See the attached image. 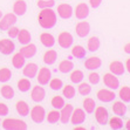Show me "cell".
<instances>
[{
	"instance_id": "6da1fadb",
	"label": "cell",
	"mask_w": 130,
	"mask_h": 130,
	"mask_svg": "<svg viewBox=\"0 0 130 130\" xmlns=\"http://www.w3.org/2000/svg\"><path fill=\"white\" fill-rule=\"evenodd\" d=\"M56 13L52 8H42V11L39 13L38 20L39 25L45 29L53 28L56 25Z\"/></svg>"
},
{
	"instance_id": "7a4b0ae2",
	"label": "cell",
	"mask_w": 130,
	"mask_h": 130,
	"mask_svg": "<svg viewBox=\"0 0 130 130\" xmlns=\"http://www.w3.org/2000/svg\"><path fill=\"white\" fill-rule=\"evenodd\" d=\"M3 128L6 130H26L27 124L26 122L17 118H6L3 121Z\"/></svg>"
},
{
	"instance_id": "3957f363",
	"label": "cell",
	"mask_w": 130,
	"mask_h": 130,
	"mask_svg": "<svg viewBox=\"0 0 130 130\" xmlns=\"http://www.w3.org/2000/svg\"><path fill=\"white\" fill-rule=\"evenodd\" d=\"M46 117V111H45V108L41 106H35L32 108L30 110V118L34 123H42L43 120Z\"/></svg>"
},
{
	"instance_id": "277c9868",
	"label": "cell",
	"mask_w": 130,
	"mask_h": 130,
	"mask_svg": "<svg viewBox=\"0 0 130 130\" xmlns=\"http://www.w3.org/2000/svg\"><path fill=\"white\" fill-rule=\"evenodd\" d=\"M15 22H17V15L14 13H8L6 15H3L0 19V29L7 30L9 27L14 26Z\"/></svg>"
},
{
	"instance_id": "5b68a950",
	"label": "cell",
	"mask_w": 130,
	"mask_h": 130,
	"mask_svg": "<svg viewBox=\"0 0 130 130\" xmlns=\"http://www.w3.org/2000/svg\"><path fill=\"white\" fill-rule=\"evenodd\" d=\"M95 118H96L97 123L101 124V125L107 124L108 123V121H109L108 110H107L104 107H102V106L97 107V108L95 109Z\"/></svg>"
},
{
	"instance_id": "8992f818",
	"label": "cell",
	"mask_w": 130,
	"mask_h": 130,
	"mask_svg": "<svg viewBox=\"0 0 130 130\" xmlns=\"http://www.w3.org/2000/svg\"><path fill=\"white\" fill-rule=\"evenodd\" d=\"M103 82H104V85L109 88V89H111V90H115L120 87V81L116 77V75H114L112 73H107L104 74L103 76Z\"/></svg>"
},
{
	"instance_id": "52a82bcc",
	"label": "cell",
	"mask_w": 130,
	"mask_h": 130,
	"mask_svg": "<svg viewBox=\"0 0 130 130\" xmlns=\"http://www.w3.org/2000/svg\"><path fill=\"white\" fill-rule=\"evenodd\" d=\"M96 96L101 102L108 103V102H111V101L115 100L116 95L111 89H100V90L97 91Z\"/></svg>"
},
{
	"instance_id": "ba28073f",
	"label": "cell",
	"mask_w": 130,
	"mask_h": 130,
	"mask_svg": "<svg viewBox=\"0 0 130 130\" xmlns=\"http://www.w3.org/2000/svg\"><path fill=\"white\" fill-rule=\"evenodd\" d=\"M70 122L72 124L76 125V124H82L86 121V112L83 109L81 108H76L75 110H73L72 116H70Z\"/></svg>"
},
{
	"instance_id": "9c48e42d",
	"label": "cell",
	"mask_w": 130,
	"mask_h": 130,
	"mask_svg": "<svg viewBox=\"0 0 130 130\" xmlns=\"http://www.w3.org/2000/svg\"><path fill=\"white\" fill-rule=\"evenodd\" d=\"M15 49V45L12 40L1 39L0 40V53L4 55H9Z\"/></svg>"
},
{
	"instance_id": "30bf717a",
	"label": "cell",
	"mask_w": 130,
	"mask_h": 130,
	"mask_svg": "<svg viewBox=\"0 0 130 130\" xmlns=\"http://www.w3.org/2000/svg\"><path fill=\"white\" fill-rule=\"evenodd\" d=\"M73 41H74L73 35L70 33H68V32H62V33H60V35H59V38H58V42L61 48H69L70 46L73 45Z\"/></svg>"
},
{
	"instance_id": "8fae6325",
	"label": "cell",
	"mask_w": 130,
	"mask_h": 130,
	"mask_svg": "<svg viewBox=\"0 0 130 130\" xmlns=\"http://www.w3.org/2000/svg\"><path fill=\"white\" fill-rule=\"evenodd\" d=\"M75 17L79 20H83L89 15V7H88L87 4L85 3H80L77 6L75 7V11H73Z\"/></svg>"
},
{
	"instance_id": "7c38bea8",
	"label": "cell",
	"mask_w": 130,
	"mask_h": 130,
	"mask_svg": "<svg viewBox=\"0 0 130 130\" xmlns=\"http://www.w3.org/2000/svg\"><path fill=\"white\" fill-rule=\"evenodd\" d=\"M36 80L39 82V85H41V86L48 85V82L51 81V70L48 68H46V67L40 68L39 74L36 76Z\"/></svg>"
},
{
	"instance_id": "4fadbf2b",
	"label": "cell",
	"mask_w": 130,
	"mask_h": 130,
	"mask_svg": "<svg viewBox=\"0 0 130 130\" xmlns=\"http://www.w3.org/2000/svg\"><path fill=\"white\" fill-rule=\"evenodd\" d=\"M74 110L72 104H64L62 108H61V112H60V121L63 124H67L70 120V116H72V112Z\"/></svg>"
},
{
	"instance_id": "5bb4252c",
	"label": "cell",
	"mask_w": 130,
	"mask_h": 130,
	"mask_svg": "<svg viewBox=\"0 0 130 130\" xmlns=\"http://www.w3.org/2000/svg\"><path fill=\"white\" fill-rule=\"evenodd\" d=\"M75 32L77 34V36L80 38H86L90 32V25L88 24L87 21H80L79 24L76 25L75 27Z\"/></svg>"
},
{
	"instance_id": "9a60e30c",
	"label": "cell",
	"mask_w": 130,
	"mask_h": 130,
	"mask_svg": "<svg viewBox=\"0 0 130 130\" xmlns=\"http://www.w3.org/2000/svg\"><path fill=\"white\" fill-rule=\"evenodd\" d=\"M58 14L62 19H69L73 15V7L69 4H61L58 6Z\"/></svg>"
},
{
	"instance_id": "2e32d148",
	"label": "cell",
	"mask_w": 130,
	"mask_h": 130,
	"mask_svg": "<svg viewBox=\"0 0 130 130\" xmlns=\"http://www.w3.org/2000/svg\"><path fill=\"white\" fill-rule=\"evenodd\" d=\"M46 96V90L42 87L40 86H36L32 89V93H30V97L34 102H41V101L45 99Z\"/></svg>"
},
{
	"instance_id": "e0dca14e",
	"label": "cell",
	"mask_w": 130,
	"mask_h": 130,
	"mask_svg": "<svg viewBox=\"0 0 130 130\" xmlns=\"http://www.w3.org/2000/svg\"><path fill=\"white\" fill-rule=\"evenodd\" d=\"M101 66H102V61H101L100 58H97V56H90L89 59H87L85 61V67L89 70L99 69Z\"/></svg>"
},
{
	"instance_id": "ac0fdd59",
	"label": "cell",
	"mask_w": 130,
	"mask_h": 130,
	"mask_svg": "<svg viewBox=\"0 0 130 130\" xmlns=\"http://www.w3.org/2000/svg\"><path fill=\"white\" fill-rule=\"evenodd\" d=\"M22 68H24L22 73H24V75L26 76V77L32 79V77H35L36 74H38V66H36L34 62H29V63L25 64Z\"/></svg>"
},
{
	"instance_id": "d6986e66",
	"label": "cell",
	"mask_w": 130,
	"mask_h": 130,
	"mask_svg": "<svg viewBox=\"0 0 130 130\" xmlns=\"http://www.w3.org/2000/svg\"><path fill=\"white\" fill-rule=\"evenodd\" d=\"M20 53L24 55L26 59L28 58H33L34 55L36 54V46L33 43H27V45H24L22 48H20Z\"/></svg>"
},
{
	"instance_id": "ffe728a7",
	"label": "cell",
	"mask_w": 130,
	"mask_h": 130,
	"mask_svg": "<svg viewBox=\"0 0 130 130\" xmlns=\"http://www.w3.org/2000/svg\"><path fill=\"white\" fill-rule=\"evenodd\" d=\"M109 69H110V73H112L114 75H123L125 67L120 61H112L111 63L109 64Z\"/></svg>"
},
{
	"instance_id": "44dd1931",
	"label": "cell",
	"mask_w": 130,
	"mask_h": 130,
	"mask_svg": "<svg viewBox=\"0 0 130 130\" xmlns=\"http://www.w3.org/2000/svg\"><path fill=\"white\" fill-rule=\"evenodd\" d=\"M27 11V5L25 3V0H17L13 5V12L15 15H24Z\"/></svg>"
},
{
	"instance_id": "7402d4cb",
	"label": "cell",
	"mask_w": 130,
	"mask_h": 130,
	"mask_svg": "<svg viewBox=\"0 0 130 130\" xmlns=\"http://www.w3.org/2000/svg\"><path fill=\"white\" fill-rule=\"evenodd\" d=\"M40 41H41V43H42L45 47H47V48L53 47V46L55 45L54 36L52 35L51 33H47V32H45V33H42L40 35Z\"/></svg>"
},
{
	"instance_id": "603a6c76",
	"label": "cell",
	"mask_w": 130,
	"mask_h": 130,
	"mask_svg": "<svg viewBox=\"0 0 130 130\" xmlns=\"http://www.w3.org/2000/svg\"><path fill=\"white\" fill-rule=\"evenodd\" d=\"M111 109H112V111H114V114L117 116H123L127 112V106L124 104L123 101H116V102H114Z\"/></svg>"
},
{
	"instance_id": "cb8c5ba5",
	"label": "cell",
	"mask_w": 130,
	"mask_h": 130,
	"mask_svg": "<svg viewBox=\"0 0 130 130\" xmlns=\"http://www.w3.org/2000/svg\"><path fill=\"white\" fill-rule=\"evenodd\" d=\"M58 59V53L54 49H48L43 55V62L46 64H53Z\"/></svg>"
},
{
	"instance_id": "d4e9b609",
	"label": "cell",
	"mask_w": 130,
	"mask_h": 130,
	"mask_svg": "<svg viewBox=\"0 0 130 130\" xmlns=\"http://www.w3.org/2000/svg\"><path fill=\"white\" fill-rule=\"evenodd\" d=\"M25 62H26V58H25L20 52L17 53V54L13 56V59H12L13 67H14V68H18V69H20V68H22V67L25 66Z\"/></svg>"
},
{
	"instance_id": "484cf974",
	"label": "cell",
	"mask_w": 130,
	"mask_h": 130,
	"mask_svg": "<svg viewBox=\"0 0 130 130\" xmlns=\"http://www.w3.org/2000/svg\"><path fill=\"white\" fill-rule=\"evenodd\" d=\"M15 108H17L18 114H20L21 116H27L29 114V107L25 101H18L15 104Z\"/></svg>"
},
{
	"instance_id": "4316f807",
	"label": "cell",
	"mask_w": 130,
	"mask_h": 130,
	"mask_svg": "<svg viewBox=\"0 0 130 130\" xmlns=\"http://www.w3.org/2000/svg\"><path fill=\"white\" fill-rule=\"evenodd\" d=\"M0 94H1V96H3L4 99L11 100V99L14 97V89H13L11 86L5 85L1 87V89H0Z\"/></svg>"
},
{
	"instance_id": "83f0119b",
	"label": "cell",
	"mask_w": 130,
	"mask_h": 130,
	"mask_svg": "<svg viewBox=\"0 0 130 130\" xmlns=\"http://www.w3.org/2000/svg\"><path fill=\"white\" fill-rule=\"evenodd\" d=\"M17 38H18V41L21 45H27L30 41V33L27 29H21L19 30V34Z\"/></svg>"
},
{
	"instance_id": "f1b7e54d",
	"label": "cell",
	"mask_w": 130,
	"mask_h": 130,
	"mask_svg": "<svg viewBox=\"0 0 130 130\" xmlns=\"http://www.w3.org/2000/svg\"><path fill=\"white\" fill-rule=\"evenodd\" d=\"M73 68H74V64H73V62L70 60H63L61 61L60 64H59V70L61 73H63V74L72 72Z\"/></svg>"
},
{
	"instance_id": "f546056e",
	"label": "cell",
	"mask_w": 130,
	"mask_h": 130,
	"mask_svg": "<svg viewBox=\"0 0 130 130\" xmlns=\"http://www.w3.org/2000/svg\"><path fill=\"white\" fill-rule=\"evenodd\" d=\"M100 46H101V42H100V40H99V38H96V36H91L90 39L88 40L87 47H88V49H89V52L99 51Z\"/></svg>"
},
{
	"instance_id": "4dcf8cb0",
	"label": "cell",
	"mask_w": 130,
	"mask_h": 130,
	"mask_svg": "<svg viewBox=\"0 0 130 130\" xmlns=\"http://www.w3.org/2000/svg\"><path fill=\"white\" fill-rule=\"evenodd\" d=\"M30 87H32V85H30V80L27 79V77L20 79L18 81V89L21 91V93H26V91H28L30 89Z\"/></svg>"
},
{
	"instance_id": "1f68e13d",
	"label": "cell",
	"mask_w": 130,
	"mask_h": 130,
	"mask_svg": "<svg viewBox=\"0 0 130 130\" xmlns=\"http://www.w3.org/2000/svg\"><path fill=\"white\" fill-rule=\"evenodd\" d=\"M95 101L90 97H86L85 100H83V109L86 110V112L88 114H91V112L95 110Z\"/></svg>"
},
{
	"instance_id": "d6a6232c",
	"label": "cell",
	"mask_w": 130,
	"mask_h": 130,
	"mask_svg": "<svg viewBox=\"0 0 130 130\" xmlns=\"http://www.w3.org/2000/svg\"><path fill=\"white\" fill-rule=\"evenodd\" d=\"M118 97L123 102H130V87H127V86L122 87L118 91Z\"/></svg>"
},
{
	"instance_id": "836d02e7",
	"label": "cell",
	"mask_w": 130,
	"mask_h": 130,
	"mask_svg": "<svg viewBox=\"0 0 130 130\" xmlns=\"http://www.w3.org/2000/svg\"><path fill=\"white\" fill-rule=\"evenodd\" d=\"M59 121H60V111L58 109L52 110V111L48 112V115H47V122L48 123L54 124V123H58Z\"/></svg>"
},
{
	"instance_id": "e575fe53",
	"label": "cell",
	"mask_w": 130,
	"mask_h": 130,
	"mask_svg": "<svg viewBox=\"0 0 130 130\" xmlns=\"http://www.w3.org/2000/svg\"><path fill=\"white\" fill-rule=\"evenodd\" d=\"M11 77H12V72L9 68L6 67L0 68V82H7L11 80Z\"/></svg>"
},
{
	"instance_id": "d590c367",
	"label": "cell",
	"mask_w": 130,
	"mask_h": 130,
	"mask_svg": "<svg viewBox=\"0 0 130 130\" xmlns=\"http://www.w3.org/2000/svg\"><path fill=\"white\" fill-rule=\"evenodd\" d=\"M109 125H110L111 129L118 130V129H121V128H123V121L118 116H115V117H111L109 120Z\"/></svg>"
},
{
	"instance_id": "8d00e7d4",
	"label": "cell",
	"mask_w": 130,
	"mask_h": 130,
	"mask_svg": "<svg viewBox=\"0 0 130 130\" xmlns=\"http://www.w3.org/2000/svg\"><path fill=\"white\" fill-rule=\"evenodd\" d=\"M73 56H75L76 59H83L86 56V49L82 46H74L72 49Z\"/></svg>"
},
{
	"instance_id": "74e56055",
	"label": "cell",
	"mask_w": 130,
	"mask_h": 130,
	"mask_svg": "<svg viewBox=\"0 0 130 130\" xmlns=\"http://www.w3.org/2000/svg\"><path fill=\"white\" fill-rule=\"evenodd\" d=\"M77 90H79V94L83 95V96H87V95L90 94L91 87H90V85H88L86 82H80L79 87H77Z\"/></svg>"
},
{
	"instance_id": "f35d334b",
	"label": "cell",
	"mask_w": 130,
	"mask_h": 130,
	"mask_svg": "<svg viewBox=\"0 0 130 130\" xmlns=\"http://www.w3.org/2000/svg\"><path fill=\"white\" fill-rule=\"evenodd\" d=\"M83 77H85V75H83L82 70H79V69L74 70V72L70 74V81H72L73 83H80V82H82Z\"/></svg>"
},
{
	"instance_id": "ab89813d",
	"label": "cell",
	"mask_w": 130,
	"mask_h": 130,
	"mask_svg": "<svg viewBox=\"0 0 130 130\" xmlns=\"http://www.w3.org/2000/svg\"><path fill=\"white\" fill-rule=\"evenodd\" d=\"M75 93H76L75 88L73 87V86H70V85L64 86L63 90H62V94H63V96L66 97V99H73L74 95H75Z\"/></svg>"
},
{
	"instance_id": "60d3db41",
	"label": "cell",
	"mask_w": 130,
	"mask_h": 130,
	"mask_svg": "<svg viewBox=\"0 0 130 130\" xmlns=\"http://www.w3.org/2000/svg\"><path fill=\"white\" fill-rule=\"evenodd\" d=\"M52 106L59 110V109H61L64 106V99L62 96H59V95L58 96H54L52 99Z\"/></svg>"
},
{
	"instance_id": "b9f144b4",
	"label": "cell",
	"mask_w": 130,
	"mask_h": 130,
	"mask_svg": "<svg viewBox=\"0 0 130 130\" xmlns=\"http://www.w3.org/2000/svg\"><path fill=\"white\" fill-rule=\"evenodd\" d=\"M49 87H51L52 90H60L61 88L63 87V82L60 79H53L49 81Z\"/></svg>"
},
{
	"instance_id": "7bdbcfd3",
	"label": "cell",
	"mask_w": 130,
	"mask_h": 130,
	"mask_svg": "<svg viewBox=\"0 0 130 130\" xmlns=\"http://www.w3.org/2000/svg\"><path fill=\"white\" fill-rule=\"evenodd\" d=\"M55 5L54 0H38V7L39 8H52Z\"/></svg>"
},
{
	"instance_id": "ee69618b",
	"label": "cell",
	"mask_w": 130,
	"mask_h": 130,
	"mask_svg": "<svg viewBox=\"0 0 130 130\" xmlns=\"http://www.w3.org/2000/svg\"><path fill=\"white\" fill-rule=\"evenodd\" d=\"M88 80L90 82L91 85H97L99 82H100V75L97 74V73H90L89 75H88Z\"/></svg>"
},
{
	"instance_id": "f6af8a7d",
	"label": "cell",
	"mask_w": 130,
	"mask_h": 130,
	"mask_svg": "<svg viewBox=\"0 0 130 130\" xmlns=\"http://www.w3.org/2000/svg\"><path fill=\"white\" fill-rule=\"evenodd\" d=\"M8 35H9V38L11 39H14V38H17L18 36V34H19V28H17V27H14V26H12V27H9L8 29Z\"/></svg>"
},
{
	"instance_id": "bcb514c9",
	"label": "cell",
	"mask_w": 130,
	"mask_h": 130,
	"mask_svg": "<svg viewBox=\"0 0 130 130\" xmlns=\"http://www.w3.org/2000/svg\"><path fill=\"white\" fill-rule=\"evenodd\" d=\"M8 115V107L5 103H0V116Z\"/></svg>"
},
{
	"instance_id": "7dc6e473",
	"label": "cell",
	"mask_w": 130,
	"mask_h": 130,
	"mask_svg": "<svg viewBox=\"0 0 130 130\" xmlns=\"http://www.w3.org/2000/svg\"><path fill=\"white\" fill-rule=\"evenodd\" d=\"M102 3V0H89V4H90L91 7H94V8H97V7L101 5Z\"/></svg>"
},
{
	"instance_id": "c3c4849f",
	"label": "cell",
	"mask_w": 130,
	"mask_h": 130,
	"mask_svg": "<svg viewBox=\"0 0 130 130\" xmlns=\"http://www.w3.org/2000/svg\"><path fill=\"white\" fill-rule=\"evenodd\" d=\"M124 52H125L127 54H130V42L124 46Z\"/></svg>"
},
{
	"instance_id": "681fc988",
	"label": "cell",
	"mask_w": 130,
	"mask_h": 130,
	"mask_svg": "<svg viewBox=\"0 0 130 130\" xmlns=\"http://www.w3.org/2000/svg\"><path fill=\"white\" fill-rule=\"evenodd\" d=\"M125 69L128 70V72L130 73V58L127 60V62H125Z\"/></svg>"
},
{
	"instance_id": "f907efd6",
	"label": "cell",
	"mask_w": 130,
	"mask_h": 130,
	"mask_svg": "<svg viewBox=\"0 0 130 130\" xmlns=\"http://www.w3.org/2000/svg\"><path fill=\"white\" fill-rule=\"evenodd\" d=\"M125 128H127L128 130H130V120L127 121V123H125Z\"/></svg>"
},
{
	"instance_id": "816d5d0a",
	"label": "cell",
	"mask_w": 130,
	"mask_h": 130,
	"mask_svg": "<svg viewBox=\"0 0 130 130\" xmlns=\"http://www.w3.org/2000/svg\"><path fill=\"white\" fill-rule=\"evenodd\" d=\"M76 130H85V128H81V127H75Z\"/></svg>"
},
{
	"instance_id": "f5cc1de1",
	"label": "cell",
	"mask_w": 130,
	"mask_h": 130,
	"mask_svg": "<svg viewBox=\"0 0 130 130\" xmlns=\"http://www.w3.org/2000/svg\"><path fill=\"white\" fill-rule=\"evenodd\" d=\"M1 17H3V12L0 11V19H1Z\"/></svg>"
},
{
	"instance_id": "db71d44e",
	"label": "cell",
	"mask_w": 130,
	"mask_h": 130,
	"mask_svg": "<svg viewBox=\"0 0 130 130\" xmlns=\"http://www.w3.org/2000/svg\"><path fill=\"white\" fill-rule=\"evenodd\" d=\"M0 122H1V121H0Z\"/></svg>"
}]
</instances>
